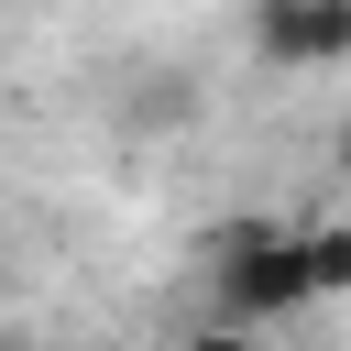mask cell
<instances>
[{
    "mask_svg": "<svg viewBox=\"0 0 351 351\" xmlns=\"http://www.w3.org/2000/svg\"><path fill=\"white\" fill-rule=\"evenodd\" d=\"M208 296H219L230 329H274V318L318 307V296H307V252H296V230H230L219 263H208Z\"/></svg>",
    "mask_w": 351,
    "mask_h": 351,
    "instance_id": "cell-1",
    "label": "cell"
},
{
    "mask_svg": "<svg viewBox=\"0 0 351 351\" xmlns=\"http://www.w3.org/2000/svg\"><path fill=\"white\" fill-rule=\"evenodd\" d=\"M252 55L263 66H340L351 55V0H252Z\"/></svg>",
    "mask_w": 351,
    "mask_h": 351,
    "instance_id": "cell-2",
    "label": "cell"
},
{
    "mask_svg": "<svg viewBox=\"0 0 351 351\" xmlns=\"http://www.w3.org/2000/svg\"><path fill=\"white\" fill-rule=\"evenodd\" d=\"M296 252H307V296H340L351 285V230L318 219V230H296Z\"/></svg>",
    "mask_w": 351,
    "mask_h": 351,
    "instance_id": "cell-3",
    "label": "cell"
},
{
    "mask_svg": "<svg viewBox=\"0 0 351 351\" xmlns=\"http://www.w3.org/2000/svg\"><path fill=\"white\" fill-rule=\"evenodd\" d=\"M186 351H263V329H230V318H208V329H197Z\"/></svg>",
    "mask_w": 351,
    "mask_h": 351,
    "instance_id": "cell-4",
    "label": "cell"
},
{
    "mask_svg": "<svg viewBox=\"0 0 351 351\" xmlns=\"http://www.w3.org/2000/svg\"><path fill=\"white\" fill-rule=\"evenodd\" d=\"M0 351H22V340H11V329H0Z\"/></svg>",
    "mask_w": 351,
    "mask_h": 351,
    "instance_id": "cell-5",
    "label": "cell"
}]
</instances>
